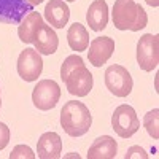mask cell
I'll list each match as a JSON object with an SVG mask.
<instances>
[{
  "mask_svg": "<svg viewBox=\"0 0 159 159\" xmlns=\"http://www.w3.org/2000/svg\"><path fill=\"white\" fill-rule=\"evenodd\" d=\"M115 51V40L110 37H97L89 43L88 59L94 67H102Z\"/></svg>",
  "mask_w": 159,
  "mask_h": 159,
  "instance_id": "obj_10",
  "label": "cell"
},
{
  "mask_svg": "<svg viewBox=\"0 0 159 159\" xmlns=\"http://www.w3.org/2000/svg\"><path fill=\"white\" fill-rule=\"evenodd\" d=\"M10 159H35V154L25 145H16L10 153Z\"/></svg>",
  "mask_w": 159,
  "mask_h": 159,
  "instance_id": "obj_19",
  "label": "cell"
},
{
  "mask_svg": "<svg viewBox=\"0 0 159 159\" xmlns=\"http://www.w3.org/2000/svg\"><path fill=\"white\" fill-rule=\"evenodd\" d=\"M70 8L64 0H49L45 7V19L54 29H64V25L69 22Z\"/></svg>",
  "mask_w": 159,
  "mask_h": 159,
  "instance_id": "obj_12",
  "label": "cell"
},
{
  "mask_svg": "<svg viewBox=\"0 0 159 159\" xmlns=\"http://www.w3.org/2000/svg\"><path fill=\"white\" fill-rule=\"evenodd\" d=\"M61 78L65 83L67 91L76 97L88 96L92 89V84H94L92 73L86 69L83 59L78 54L65 57V61L61 65Z\"/></svg>",
  "mask_w": 159,
  "mask_h": 159,
  "instance_id": "obj_1",
  "label": "cell"
},
{
  "mask_svg": "<svg viewBox=\"0 0 159 159\" xmlns=\"http://www.w3.org/2000/svg\"><path fill=\"white\" fill-rule=\"evenodd\" d=\"M111 126H113V130L121 139H129L139 130L140 121L137 118L135 110L130 105H119L113 111Z\"/></svg>",
  "mask_w": 159,
  "mask_h": 159,
  "instance_id": "obj_5",
  "label": "cell"
},
{
  "mask_svg": "<svg viewBox=\"0 0 159 159\" xmlns=\"http://www.w3.org/2000/svg\"><path fill=\"white\" fill-rule=\"evenodd\" d=\"M145 2H147L150 7H157L159 5V0H145Z\"/></svg>",
  "mask_w": 159,
  "mask_h": 159,
  "instance_id": "obj_21",
  "label": "cell"
},
{
  "mask_svg": "<svg viewBox=\"0 0 159 159\" xmlns=\"http://www.w3.org/2000/svg\"><path fill=\"white\" fill-rule=\"evenodd\" d=\"M43 24V18L40 13L30 11L29 15H25V18L19 22L18 27V37L22 43H32L34 42V35L38 30V27Z\"/></svg>",
  "mask_w": 159,
  "mask_h": 159,
  "instance_id": "obj_16",
  "label": "cell"
},
{
  "mask_svg": "<svg viewBox=\"0 0 159 159\" xmlns=\"http://www.w3.org/2000/svg\"><path fill=\"white\" fill-rule=\"evenodd\" d=\"M86 21L94 32H100L108 24V5L105 0H94L88 10Z\"/></svg>",
  "mask_w": 159,
  "mask_h": 159,
  "instance_id": "obj_14",
  "label": "cell"
},
{
  "mask_svg": "<svg viewBox=\"0 0 159 159\" xmlns=\"http://www.w3.org/2000/svg\"><path fill=\"white\" fill-rule=\"evenodd\" d=\"M61 99V88L52 80H42L34 88L32 92V102L38 110L48 111L54 108Z\"/></svg>",
  "mask_w": 159,
  "mask_h": 159,
  "instance_id": "obj_7",
  "label": "cell"
},
{
  "mask_svg": "<svg viewBox=\"0 0 159 159\" xmlns=\"http://www.w3.org/2000/svg\"><path fill=\"white\" fill-rule=\"evenodd\" d=\"M137 62L145 72H153L159 64V37L145 34L137 43Z\"/></svg>",
  "mask_w": 159,
  "mask_h": 159,
  "instance_id": "obj_4",
  "label": "cell"
},
{
  "mask_svg": "<svg viewBox=\"0 0 159 159\" xmlns=\"http://www.w3.org/2000/svg\"><path fill=\"white\" fill-rule=\"evenodd\" d=\"M67 42H69V46L73 51L80 52V51L88 49V46H89V34L84 29L83 24L75 22V24L70 25V29L67 32Z\"/></svg>",
  "mask_w": 159,
  "mask_h": 159,
  "instance_id": "obj_17",
  "label": "cell"
},
{
  "mask_svg": "<svg viewBox=\"0 0 159 159\" xmlns=\"http://www.w3.org/2000/svg\"><path fill=\"white\" fill-rule=\"evenodd\" d=\"M92 116L83 102L70 100L61 110V126L70 137H81L89 130Z\"/></svg>",
  "mask_w": 159,
  "mask_h": 159,
  "instance_id": "obj_3",
  "label": "cell"
},
{
  "mask_svg": "<svg viewBox=\"0 0 159 159\" xmlns=\"http://www.w3.org/2000/svg\"><path fill=\"white\" fill-rule=\"evenodd\" d=\"M10 142V129L7 127V124L0 123V150H3Z\"/></svg>",
  "mask_w": 159,
  "mask_h": 159,
  "instance_id": "obj_20",
  "label": "cell"
},
{
  "mask_svg": "<svg viewBox=\"0 0 159 159\" xmlns=\"http://www.w3.org/2000/svg\"><path fill=\"white\" fill-rule=\"evenodd\" d=\"M0 107H2V96H0Z\"/></svg>",
  "mask_w": 159,
  "mask_h": 159,
  "instance_id": "obj_24",
  "label": "cell"
},
{
  "mask_svg": "<svg viewBox=\"0 0 159 159\" xmlns=\"http://www.w3.org/2000/svg\"><path fill=\"white\" fill-rule=\"evenodd\" d=\"M27 2H29L30 5H34V7H35V5H40V3L43 2V0H27Z\"/></svg>",
  "mask_w": 159,
  "mask_h": 159,
  "instance_id": "obj_22",
  "label": "cell"
},
{
  "mask_svg": "<svg viewBox=\"0 0 159 159\" xmlns=\"http://www.w3.org/2000/svg\"><path fill=\"white\" fill-rule=\"evenodd\" d=\"M40 159H59L62 153V140L56 132H45L37 143Z\"/></svg>",
  "mask_w": 159,
  "mask_h": 159,
  "instance_id": "obj_13",
  "label": "cell"
},
{
  "mask_svg": "<svg viewBox=\"0 0 159 159\" xmlns=\"http://www.w3.org/2000/svg\"><path fill=\"white\" fill-rule=\"evenodd\" d=\"M43 72L42 54L34 48H25L18 57V75L24 81H35Z\"/></svg>",
  "mask_w": 159,
  "mask_h": 159,
  "instance_id": "obj_8",
  "label": "cell"
},
{
  "mask_svg": "<svg viewBox=\"0 0 159 159\" xmlns=\"http://www.w3.org/2000/svg\"><path fill=\"white\" fill-rule=\"evenodd\" d=\"M132 76L123 65H110L105 70V86L116 97H127L132 91Z\"/></svg>",
  "mask_w": 159,
  "mask_h": 159,
  "instance_id": "obj_6",
  "label": "cell"
},
{
  "mask_svg": "<svg viewBox=\"0 0 159 159\" xmlns=\"http://www.w3.org/2000/svg\"><path fill=\"white\" fill-rule=\"evenodd\" d=\"M118 151L116 140L110 135H102L92 142L88 151V159H113Z\"/></svg>",
  "mask_w": 159,
  "mask_h": 159,
  "instance_id": "obj_15",
  "label": "cell"
},
{
  "mask_svg": "<svg viewBox=\"0 0 159 159\" xmlns=\"http://www.w3.org/2000/svg\"><path fill=\"white\" fill-rule=\"evenodd\" d=\"M111 18L118 30L139 32L148 24V16L143 7L134 0H115Z\"/></svg>",
  "mask_w": 159,
  "mask_h": 159,
  "instance_id": "obj_2",
  "label": "cell"
},
{
  "mask_svg": "<svg viewBox=\"0 0 159 159\" xmlns=\"http://www.w3.org/2000/svg\"><path fill=\"white\" fill-rule=\"evenodd\" d=\"M64 2H76V0H64Z\"/></svg>",
  "mask_w": 159,
  "mask_h": 159,
  "instance_id": "obj_23",
  "label": "cell"
},
{
  "mask_svg": "<svg viewBox=\"0 0 159 159\" xmlns=\"http://www.w3.org/2000/svg\"><path fill=\"white\" fill-rule=\"evenodd\" d=\"M32 43H34L35 49L40 52V54L49 56V54H54V52L57 51L59 38H57V34L54 32V29L43 22L38 27V30L35 32Z\"/></svg>",
  "mask_w": 159,
  "mask_h": 159,
  "instance_id": "obj_11",
  "label": "cell"
},
{
  "mask_svg": "<svg viewBox=\"0 0 159 159\" xmlns=\"http://www.w3.org/2000/svg\"><path fill=\"white\" fill-rule=\"evenodd\" d=\"M143 126L147 129V132L154 139H159V110L154 108L151 111H148L143 118Z\"/></svg>",
  "mask_w": 159,
  "mask_h": 159,
  "instance_id": "obj_18",
  "label": "cell"
},
{
  "mask_svg": "<svg viewBox=\"0 0 159 159\" xmlns=\"http://www.w3.org/2000/svg\"><path fill=\"white\" fill-rule=\"evenodd\" d=\"M30 11L34 5L27 0H0V22L3 24H19Z\"/></svg>",
  "mask_w": 159,
  "mask_h": 159,
  "instance_id": "obj_9",
  "label": "cell"
}]
</instances>
